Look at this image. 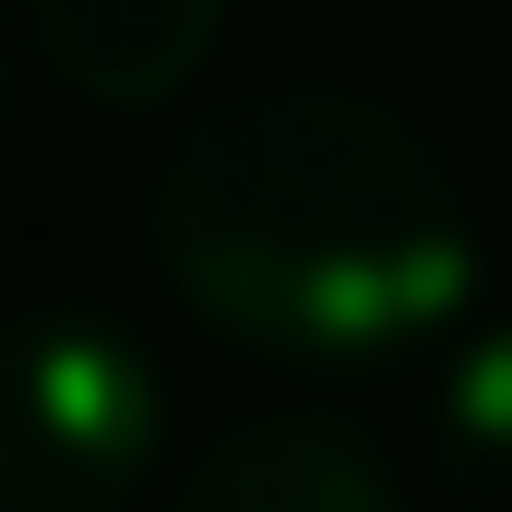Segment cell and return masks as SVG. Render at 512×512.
Instances as JSON below:
<instances>
[{"label":"cell","instance_id":"obj_1","mask_svg":"<svg viewBox=\"0 0 512 512\" xmlns=\"http://www.w3.org/2000/svg\"><path fill=\"white\" fill-rule=\"evenodd\" d=\"M143 239L191 322L298 382L417 370L477 310V215L429 131L346 84H262L179 131Z\"/></svg>","mask_w":512,"mask_h":512},{"label":"cell","instance_id":"obj_2","mask_svg":"<svg viewBox=\"0 0 512 512\" xmlns=\"http://www.w3.org/2000/svg\"><path fill=\"white\" fill-rule=\"evenodd\" d=\"M179 393L96 298L0 310V512H131L167 477Z\"/></svg>","mask_w":512,"mask_h":512},{"label":"cell","instance_id":"obj_3","mask_svg":"<svg viewBox=\"0 0 512 512\" xmlns=\"http://www.w3.org/2000/svg\"><path fill=\"white\" fill-rule=\"evenodd\" d=\"M227 0H24V48L84 108H167L203 84Z\"/></svg>","mask_w":512,"mask_h":512},{"label":"cell","instance_id":"obj_4","mask_svg":"<svg viewBox=\"0 0 512 512\" xmlns=\"http://www.w3.org/2000/svg\"><path fill=\"white\" fill-rule=\"evenodd\" d=\"M167 512H405V489L346 417H239L203 465H179Z\"/></svg>","mask_w":512,"mask_h":512},{"label":"cell","instance_id":"obj_5","mask_svg":"<svg viewBox=\"0 0 512 512\" xmlns=\"http://www.w3.org/2000/svg\"><path fill=\"white\" fill-rule=\"evenodd\" d=\"M429 453L465 512H512V322H477L429 358Z\"/></svg>","mask_w":512,"mask_h":512},{"label":"cell","instance_id":"obj_6","mask_svg":"<svg viewBox=\"0 0 512 512\" xmlns=\"http://www.w3.org/2000/svg\"><path fill=\"white\" fill-rule=\"evenodd\" d=\"M24 120V36H12V12H0V131Z\"/></svg>","mask_w":512,"mask_h":512}]
</instances>
